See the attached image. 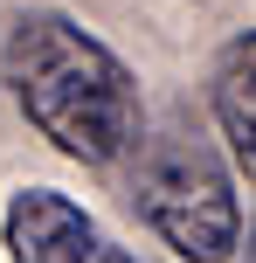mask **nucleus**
Segmentation results:
<instances>
[{
	"mask_svg": "<svg viewBox=\"0 0 256 263\" xmlns=\"http://www.w3.org/2000/svg\"><path fill=\"white\" fill-rule=\"evenodd\" d=\"M0 236H7L14 263H125L104 242V229H97L69 194H55V187H21V194L7 201Z\"/></svg>",
	"mask_w": 256,
	"mask_h": 263,
	"instance_id": "nucleus-3",
	"label": "nucleus"
},
{
	"mask_svg": "<svg viewBox=\"0 0 256 263\" xmlns=\"http://www.w3.org/2000/svg\"><path fill=\"white\" fill-rule=\"evenodd\" d=\"M0 63H7V90L21 118L63 159L118 166L125 153H139L146 111H139L132 69L69 14H21Z\"/></svg>",
	"mask_w": 256,
	"mask_h": 263,
	"instance_id": "nucleus-1",
	"label": "nucleus"
},
{
	"mask_svg": "<svg viewBox=\"0 0 256 263\" xmlns=\"http://www.w3.org/2000/svg\"><path fill=\"white\" fill-rule=\"evenodd\" d=\"M139 215L152 236L180 263H229L243 242V201L235 180L222 173L215 145L194 132H166V139H139Z\"/></svg>",
	"mask_w": 256,
	"mask_h": 263,
	"instance_id": "nucleus-2",
	"label": "nucleus"
},
{
	"mask_svg": "<svg viewBox=\"0 0 256 263\" xmlns=\"http://www.w3.org/2000/svg\"><path fill=\"white\" fill-rule=\"evenodd\" d=\"M208 104H215V125L229 139V153L256 173V28L222 42L215 77H208Z\"/></svg>",
	"mask_w": 256,
	"mask_h": 263,
	"instance_id": "nucleus-4",
	"label": "nucleus"
}]
</instances>
